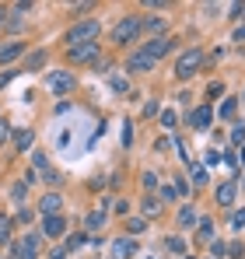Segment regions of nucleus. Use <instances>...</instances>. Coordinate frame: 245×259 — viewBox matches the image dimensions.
<instances>
[{
    "label": "nucleus",
    "mask_w": 245,
    "mask_h": 259,
    "mask_svg": "<svg viewBox=\"0 0 245 259\" xmlns=\"http://www.w3.org/2000/svg\"><path fill=\"white\" fill-rule=\"evenodd\" d=\"M98 32H102V25H98L95 18H88V21H77V25L67 32V42H70V49H74V46H88V42L98 39Z\"/></svg>",
    "instance_id": "obj_1"
},
{
    "label": "nucleus",
    "mask_w": 245,
    "mask_h": 259,
    "mask_svg": "<svg viewBox=\"0 0 245 259\" xmlns=\"http://www.w3.org/2000/svg\"><path fill=\"white\" fill-rule=\"evenodd\" d=\"M140 25H144V21H140L137 14H126L119 25L112 28V42H116V46H130L137 35H140Z\"/></svg>",
    "instance_id": "obj_2"
},
{
    "label": "nucleus",
    "mask_w": 245,
    "mask_h": 259,
    "mask_svg": "<svg viewBox=\"0 0 245 259\" xmlns=\"http://www.w3.org/2000/svg\"><path fill=\"white\" fill-rule=\"evenodd\" d=\"M39 256V235H21L18 242H11V252H7V259H35Z\"/></svg>",
    "instance_id": "obj_3"
},
{
    "label": "nucleus",
    "mask_w": 245,
    "mask_h": 259,
    "mask_svg": "<svg viewBox=\"0 0 245 259\" xmlns=\"http://www.w3.org/2000/svg\"><path fill=\"white\" fill-rule=\"evenodd\" d=\"M200 67H203V53H200V49H186V53L175 60V74H179L182 81H186V77H193Z\"/></svg>",
    "instance_id": "obj_4"
},
{
    "label": "nucleus",
    "mask_w": 245,
    "mask_h": 259,
    "mask_svg": "<svg viewBox=\"0 0 245 259\" xmlns=\"http://www.w3.org/2000/svg\"><path fill=\"white\" fill-rule=\"evenodd\" d=\"M74 70H49L46 74V88L53 91V95H70L74 91Z\"/></svg>",
    "instance_id": "obj_5"
},
{
    "label": "nucleus",
    "mask_w": 245,
    "mask_h": 259,
    "mask_svg": "<svg viewBox=\"0 0 245 259\" xmlns=\"http://www.w3.org/2000/svg\"><path fill=\"white\" fill-rule=\"evenodd\" d=\"M154 67H158V60H151L144 49L130 53V60H126V70H133V74H147V70H154Z\"/></svg>",
    "instance_id": "obj_6"
},
{
    "label": "nucleus",
    "mask_w": 245,
    "mask_h": 259,
    "mask_svg": "<svg viewBox=\"0 0 245 259\" xmlns=\"http://www.w3.org/2000/svg\"><path fill=\"white\" fill-rule=\"evenodd\" d=\"M60 210H63V196H60V193H46V196L39 200V214L42 217H56Z\"/></svg>",
    "instance_id": "obj_7"
},
{
    "label": "nucleus",
    "mask_w": 245,
    "mask_h": 259,
    "mask_svg": "<svg viewBox=\"0 0 245 259\" xmlns=\"http://www.w3.org/2000/svg\"><path fill=\"white\" fill-rule=\"evenodd\" d=\"M235 196H238V182H221V186H217V193H214V200H217L221 207H231V203H235Z\"/></svg>",
    "instance_id": "obj_8"
},
{
    "label": "nucleus",
    "mask_w": 245,
    "mask_h": 259,
    "mask_svg": "<svg viewBox=\"0 0 245 259\" xmlns=\"http://www.w3.org/2000/svg\"><path fill=\"white\" fill-rule=\"evenodd\" d=\"M63 231H67V221H63L60 214L56 217H42V235H46V238H60Z\"/></svg>",
    "instance_id": "obj_9"
},
{
    "label": "nucleus",
    "mask_w": 245,
    "mask_h": 259,
    "mask_svg": "<svg viewBox=\"0 0 245 259\" xmlns=\"http://www.w3.org/2000/svg\"><path fill=\"white\" fill-rule=\"evenodd\" d=\"M98 53V42H88V46H74V49H67V60L70 63H84V60H91Z\"/></svg>",
    "instance_id": "obj_10"
},
{
    "label": "nucleus",
    "mask_w": 245,
    "mask_h": 259,
    "mask_svg": "<svg viewBox=\"0 0 245 259\" xmlns=\"http://www.w3.org/2000/svg\"><path fill=\"white\" fill-rule=\"evenodd\" d=\"M133 252H137V242H133L130 235H123V238L112 242V256H116V259H130Z\"/></svg>",
    "instance_id": "obj_11"
},
{
    "label": "nucleus",
    "mask_w": 245,
    "mask_h": 259,
    "mask_svg": "<svg viewBox=\"0 0 245 259\" xmlns=\"http://www.w3.org/2000/svg\"><path fill=\"white\" fill-rule=\"evenodd\" d=\"M172 42H175V39H158V35H154V39H151V42L144 46V53H147V56H151V60H161L165 53H168V49H172Z\"/></svg>",
    "instance_id": "obj_12"
},
{
    "label": "nucleus",
    "mask_w": 245,
    "mask_h": 259,
    "mask_svg": "<svg viewBox=\"0 0 245 259\" xmlns=\"http://www.w3.org/2000/svg\"><path fill=\"white\" fill-rule=\"evenodd\" d=\"M210 119H214V112H210V109H196V112H193V116H189V126L193 130H200V133H203V130H210Z\"/></svg>",
    "instance_id": "obj_13"
},
{
    "label": "nucleus",
    "mask_w": 245,
    "mask_h": 259,
    "mask_svg": "<svg viewBox=\"0 0 245 259\" xmlns=\"http://www.w3.org/2000/svg\"><path fill=\"white\" fill-rule=\"evenodd\" d=\"M32 140H35V133H32L28 126L14 130V144H18V151H28V147H32Z\"/></svg>",
    "instance_id": "obj_14"
},
{
    "label": "nucleus",
    "mask_w": 245,
    "mask_h": 259,
    "mask_svg": "<svg viewBox=\"0 0 245 259\" xmlns=\"http://www.w3.org/2000/svg\"><path fill=\"white\" fill-rule=\"evenodd\" d=\"M25 53V42H11V46H4L0 49V63H11V60H18Z\"/></svg>",
    "instance_id": "obj_15"
},
{
    "label": "nucleus",
    "mask_w": 245,
    "mask_h": 259,
    "mask_svg": "<svg viewBox=\"0 0 245 259\" xmlns=\"http://www.w3.org/2000/svg\"><path fill=\"white\" fill-rule=\"evenodd\" d=\"M179 224H182V228H193V224H196V207L186 203V207L179 210Z\"/></svg>",
    "instance_id": "obj_16"
},
{
    "label": "nucleus",
    "mask_w": 245,
    "mask_h": 259,
    "mask_svg": "<svg viewBox=\"0 0 245 259\" xmlns=\"http://www.w3.org/2000/svg\"><path fill=\"white\" fill-rule=\"evenodd\" d=\"M196 242H214V221H200V231H196Z\"/></svg>",
    "instance_id": "obj_17"
},
{
    "label": "nucleus",
    "mask_w": 245,
    "mask_h": 259,
    "mask_svg": "<svg viewBox=\"0 0 245 259\" xmlns=\"http://www.w3.org/2000/svg\"><path fill=\"white\" fill-rule=\"evenodd\" d=\"M158 214H161V200L147 196V200H144V217H158Z\"/></svg>",
    "instance_id": "obj_18"
},
{
    "label": "nucleus",
    "mask_w": 245,
    "mask_h": 259,
    "mask_svg": "<svg viewBox=\"0 0 245 259\" xmlns=\"http://www.w3.org/2000/svg\"><path fill=\"white\" fill-rule=\"evenodd\" d=\"M235 109H238V98H224V102H221V119H231Z\"/></svg>",
    "instance_id": "obj_19"
},
{
    "label": "nucleus",
    "mask_w": 245,
    "mask_h": 259,
    "mask_svg": "<svg viewBox=\"0 0 245 259\" xmlns=\"http://www.w3.org/2000/svg\"><path fill=\"white\" fill-rule=\"evenodd\" d=\"M105 207H102V210H91V214H88V228H102V224H105Z\"/></svg>",
    "instance_id": "obj_20"
},
{
    "label": "nucleus",
    "mask_w": 245,
    "mask_h": 259,
    "mask_svg": "<svg viewBox=\"0 0 245 259\" xmlns=\"http://www.w3.org/2000/svg\"><path fill=\"white\" fill-rule=\"evenodd\" d=\"M0 245H11V217H0Z\"/></svg>",
    "instance_id": "obj_21"
},
{
    "label": "nucleus",
    "mask_w": 245,
    "mask_h": 259,
    "mask_svg": "<svg viewBox=\"0 0 245 259\" xmlns=\"http://www.w3.org/2000/svg\"><path fill=\"white\" fill-rule=\"evenodd\" d=\"M42 63H46V53L39 49V53H32V56H28V63H25V70H39Z\"/></svg>",
    "instance_id": "obj_22"
},
{
    "label": "nucleus",
    "mask_w": 245,
    "mask_h": 259,
    "mask_svg": "<svg viewBox=\"0 0 245 259\" xmlns=\"http://www.w3.org/2000/svg\"><path fill=\"white\" fill-rule=\"evenodd\" d=\"M189 179H193L196 186H203V182H207V168H200V165H189Z\"/></svg>",
    "instance_id": "obj_23"
},
{
    "label": "nucleus",
    "mask_w": 245,
    "mask_h": 259,
    "mask_svg": "<svg viewBox=\"0 0 245 259\" xmlns=\"http://www.w3.org/2000/svg\"><path fill=\"white\" fill-rule=\"evenodd\" d=\"M207 245H210V259H217V256H224V252H228L221 238H214V242H207Z\"/></svg>",
    "instance_id": "obj_24"
},
{
    "label": "nucleus",
    "mask_w": 245,
    "mask_h": 259,
    "mask_svg": "<svg viewBox=\"0 0 245 259\" xmlns=\"http://www.w3.org/2000/svg\"><path fill=\"white\" fill-rule=\"evenodd\" d=\"M32 161H35V168L49 172V158H46V154H39V151H35V154H32Z\"/></svg>",
    "instance_id": "obj_25"
},
{
    "label": "nucleus",
    "mask_w": 245,
    "mask_h": 259,
    "mask_svg": "<svg viewBox=\"0 0 245 259\" xmlns=\"http://www.w3.org/2000/svg\"><path fill=\"white\" fill-rule=\"evenodd\" d=\"M231 228H245V210H235L231 214Z\"/></svg>",
    "instance_id": "obj_26"
},
{
    "label": "nucleus",
    "mask_w": 245,
    "mask_h": 259,
    "mask_svg": "<svg viewBox=\"0 0 245 259\" xmlns=\"http://www.w3.org/2000/svg\"><path fill=\"white\" fill-rule=\"evenodd\" d=\"M140 179H144V189H154V186H158V179H154V172H144Z\"/></svg>",
    "instance_id": "obj_27"
},
{
    "label": "nucleus",
    "mask_w": 245,
    "mask_h": 259,
    "mask_svg": "<svg viewBox=\"0 0 245 259\" xmlns=\"http://www.w3.org/2000/svg\"><path fill=\"white\" fill-rule=\"evenodd\" d=\"M161 126H175V112H172V109L161 112Z\"/></svg>",
    "instance_id": "obj_28"
},
{
    "label": "nucleus",
    "mask_w": 245,
    "mask_h": 259,
    "mask_svg": "<svg viewBox=\"0 0 245 259\" xmlns=\"http://www.w3.org/2000/svg\"><path fill=\"white\" fill-rule=\"evenodd\" d=\"M231 144H245V130H242V126L231 130Z\"/></svg>",
    "instance_id": "obj_29"
},
{
    "label": "nucleus",
    "mask_w": 245,
    "mask_h": 259,
    "mask_svg": "<svg viewBox=\"0 0 245 259\" xmlns=\"http://www.w3.org/2000/svg\"><path fill=\"white\" fill-rule=\"evenodd\" d=\"M25 189H28V186H25V182H21V186H14V189H11V196H14V200H18V203H21V200H25Z\"/></svg>",
    "instance_id": "obj_30"
},
{
    "label": "nucleus",
    "mask_w": 245,
    "mask_h": 259,
    "mask_svg": "<svg viewBox=\"0 0 245 259\" xmlns=\"http://www.w3.org/2000/svg\"><path fill=\"white\" fill-rule=\"evenodd\" d=\"M147 28H151V32H161L165 21H161V18H147Z\"/></svg>",
    "instance_id": "obj_31"
},
{
    "label": "nucleus",
    "mask_w": 245,
    "mask_h": 259,
    "mask_svg": "<svg viewBox=\"0 0 245 259\" xmlns=\"http://www.w3.org/2000/svg\"><path fill=\"white\" fill-rule=\"evenodd\" d=\"M7 137H11V123H7V119H0V144H4Z\"/></svg>",
    "instance_id": "obj_32"
},
{
    "label": "nucleus",
    "mask_w": 245,
    "mask_h": 259,
    "mask_svg": "<svg viewBox=\"0 0 245 259\" xmlns=\"http://www.w3.org/2000/svg\"><path fill=\"white\" fill-rule=\"evenodd\" d=\"M217 161H221V151L210 147V151H207V165H217Z\"/></svg>",
    "instance_id": "obj_33"
},
{
    "label": "nucleus",
    "mask_w": 245,
    "mask_h": 259,
    "mask_svg": "<svg viewBox=\"0 0 245 259\" xmlns=\"http://www.w3.org/2000/svg\"><path fill=\"white\" fill-rule=\"evenodd\" d=\"M130 231H133V235L144 231V217H133V221H130Z\"/></svg>",
    "instance_id": "obj_34"
},
{
    "label": "nucleus",
    "mask_w": 245,
    "mask_h": 259,
    "mask_svg": "<svg viewBox=\"0 0 245 259\" xmlns=\"http://www.w3.org/2000/svg\"><path fill=\"white\" fill-rule=\"evenodd\" d=\"M168 249H172V252H186V245H182L179 238H168Z\"/></svg>",
    "instance_id": "obj_35"
},
{
    "label": "nucleus",
    "mask_w": 245,
    "mask_h": 259,
    "mask_svg": "<svg viewBox=\"0 0 245 259\" xmlns=\"http://www.w3.org/2000/svg\"><path fill=\"white\" fill-rule=\"evenodd\" d=\"M228 256H231V259H242V242H235V245L228 249Z\"/></svg>",
    "instance_id": "obj_36"
},
{
    "label": "nucleus",
    "mask_w": 245,
    "mask_h": 259,
    "mask_svg": "<svg viewBox=\"0 0 245 259\" xmlns=\"http://www.w3.org/2000/svg\"><path fill=\"white\" fill-rule=\"evenodd\" d=\"M112 88H116V91H126V81H123L119 74H112Z\"/></svg>",
    "instance_id": "obj_37"
},
{
    "label": "nucleus",
    "mask_w": 245,
    "mask_h": 259,
    "mask_svg": "<svg viewBox=\"0 0 245 259\" xmlns=\"http://www.w3.org/2000/svg\"><path fill=\"white\" fill-rule=\"evenodd\" d=\"M123 144H126V147L133 144V130H130V123H126V130H123Z\"/></svg>",
    "instance_id": "obj_38"
},
{
    "label": "nucleus",
    "mask_w": 245,
    "mask_h": 259,
    "mask_svg": "<svg viewBox=\"0 0 245 259\" xmlns=\"http://www.w3.org/2000/svg\"><path fill=\"white\" fill-rule=\"evenodd\" d=\"M67 245H70V249H77V245H84V235H74V238H67Z\"/></svg>",
    "instance_id": "obj_39"
},
{
    "label": "nucleus",
    "mask_w": 245,
    "mask_h": 259,
    "mask_svg": "<svg viewBox=\"0 0 245 259\" xmlns=\"http://www.w3.org/2000/svg\"><path fill=\"white\" fill-rule=\"evenodd\" d=\"M231 18H245V4H235L231 7Z\"/></svg>",
    "instance_id": "obj_40"
},
{
    "label": "nucleus",
    "mask_w": 245,
    "mask_h": 259,
    "mask_svg": "<svg viewBox=\"0 0 245 259\" xmlns=\"http://www.w3.org/2000/svg\"><path fill=\"white\" fill-rule=\"evenodd\" d=\"M231 39H235V42H245V25H238V28H235V35H231Z\"/></svg>",
    "instance_id": "obj_41"
},
{
    "label": "nucleus",
    "mask_w": 245,
    "mask_h": 259,
    "mask_svg": "<svg viewBox=\"0 0 245 259\" xmlns=\"http://www.w3.org/2000/svg\"><path fill=\"white\" fill-rule=\"evenodd\" d=\"M49 259H63V249H56V252H53V256H49Z\"/></svg>",
    "instance_id": "obj_42"
},
{
    "label": "nucleus",
    "mask_w": 245,
    "mask_h": 259,
    "mask_svg": "<svg viewBox=\"0 0 245 259\" xmlns=\"http://www.w3.org/2000/svg\"><path fill=\"white\" fill-rule=\"evenodd\" d=\"M4 14H7V11H4V7H0V25H4Z\"/></svg>",
    "instance_id": "obj_43"
},
{
    "label": "nucleus",
    "mask_w": 245,
    "mask_h": 259,
    "mask_svg": "<svg viewBox=\"0 0 245 259\" xmlns=\"http://www.w3.org/2000/svg\"><path fill=\"white\" fill-rule=\"evenodd\" d=\"M242 161H245V147H242Z\"/></svg>",
    "instance_id": "obj_44"
}]
</instances>
